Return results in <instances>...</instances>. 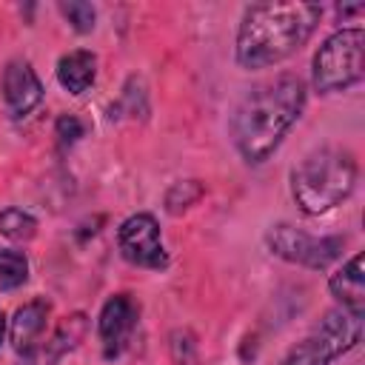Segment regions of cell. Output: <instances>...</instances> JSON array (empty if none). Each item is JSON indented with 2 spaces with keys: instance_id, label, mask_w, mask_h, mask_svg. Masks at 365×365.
<instances>
[{
  "instance_id": "obj_9",
  "label": "cell",
  "mask_w": 365,
  "mask_h": 365,
  "mask_svg": "<svg viewBox=\"0 0 365 365\" xmlns=\"http://www.w3.org/2000/svg\"><path fill=\"white\" fill-rule=\"evenodd\" d=\"M0 91H3V103L9 108V114L14 120L31 114L40 103H43V83L37 77V71L31 68L29 60H11L3 68L0 77Z\"/></svg>"
},
{
  "instance_id": "obj_17",
  "label": "cell",
  "mask_w": 365,
  "mask_h": 365,
  "mask_svg": "<svg viewBox=\"0 0 365 365\" xmlns=\"http://www.w3.org/2000/svg\"><path fill=\"white\" fill-rule=\"evenodd\" d=\"M60 11L63 17L71 23L74 31L80 34H88L94 29V20H97V11L91 3H83V0H68V3H60Z\"/></svg>"
},
{
  "instance_id": "obj_16",
  "label": "cell",
  "mask_w": 365,
  "mask_h": 365,
  "mask_svg": "<svg viewBox=\"0 0 365 365\" xmlns=\"http://www.w3.org/2000/svg\"><path fill=\"white\" fill-rule=\"evenodd\" d=\"M202 194H205V188H202L200 180H180V182H174V185L168 188V194H165V211H168V214H182V211L191 208Z\"/></svg>"
},
{
  "instance_id": "obj_15",
  "label": "cell",
  "mask_w": 365,
  "mask_h": 365,
  "mask_svg": "<svg viewBox=\"0 0 365 365\" xmlns=\"http://www.w3.org/2000/svg\"><path fill=\"white\" fill-rule=\"evenodd\" d=\"M29 279V259L23 251L0 248V288L14 291Z\"/></svg>"
},
{
  "instance_id": "obj_20",
  "label": "cell",
  "mask_w": 365,
  "mask_h": 365,
  "mask_svg": "<svg viewBox=\"0 0 365 365\" xmlns=\"http://www.w3.org/2000/svg\"><path fill=\"white\" fill-rule=\"evenodd\" d=\"M3 334H6V317H3V311H0V345H3Z\"/></svg>"
},
{
  "instance_id": "obj_19",
  "label": "cell",
  "mask_w": 365,
  "mask_h": 365,
  "mask_svg": "<svg viewBox=\"0 0 365 365\" xmlns=\"http://www.w3.org/2000/svg\"><path fill=\"white\" fill-rule=\"evenodd\" d=\"M185 342H180V336L174 334V342H171V351H174V359L180 362V365H191L194 362V351H197V345H194V336L185 331V336H182Z\"/></svg>"
},
{
  "instance_id": "obj_6",
  "label": "cell",
  "mask_w": 365,
  "mask_h": 365,
  "mask_svg": "<svg viewBox=\"0 0 365 365\" xmlns=\"http://www.w3.org/2000/svg\"><path fill=\"white\" fill-rule=\"evenodd\" d=\"M265 242H268L274 257L314 268V271L328 268L342 254V245H345L342 237H314V234H308L291 222L271 225V231L265 234Z\"/></svg>"
},
{
  "instance_id": "obj_13",
  "label": "cell",
  "mask_w": 365,
  "mask_h": 365,
  "mask_svg": "<svg viewBox=\"0 0 365 365\" xmlns=\"http://www.w3.org/2000/svg\"><path fill=\"white\" fill-rule=\"evenodd\" d=\"M331 294L342 302V308L365 311V274H362V254H354L336 274L328 279Z\"/></svg>"
},
{
  "instance_id": "obj_2",
  "label": "cell",
  "mask_w": 365,
  "mask_h": 365,
  "mask_svg": "<svg viewBox=\"0 0 365 365\" xmlns=\"http://www.w3.org/2000/svg\"><path fill=\"white\" fill-rule=\"evenodd\" d=\"M322 20L319 3H254L237 29V63L245 71L277 66L297 54Z\"/></svg>"
},
{
  "instance_id": "obj_18",
  "label": "cell",
  "mask_w": 365,
  "mask_h": 365,
  "mask_svg": "<svg viewBox=\"0 0 365 365\" xmlns=\"http://www.w3.org/2000/svg\"><path fill=\"white\" fill-rule=\"evenodd\" d=\"M83 134H86V125H83L80 117H74V114H63V117H57V123H54V137H57L60 148L74 145Z\"/></svg>"
},
{
  "instance_id": "obj_3",
  "label": "cell",
  "mask_w": 365,
  "mask_h": 365,
  "mask_svg": "<svg viewBox=\"0 0 365 365\" xmlns=\"http://www.w3.org/2000/svg\"><path fill=\"white\" fill-rule=\"evenodd\" d=\"M356 182V160L351 151L322 145L305 154L291 171V194L302 214L319 217L336 208Z\"/></svg>"
},
{
  "instance_id": "obj_1",
  "label": "cell",
  "mask_w": 365,
  "mask_h": 365,
  "mask_svg": "<svg viewBox=\"0 0 365 365\" xmlns=\"http://www.w3.org/2000/svg\"><path fill=\"white\" fill-rule=\"evenodd\" d=\"M305 108V83L297 74H279L242 94L231 117V137L240 157L251 165L265 163Z\"/></svg>"
},
{
  "instance_id": "obj_7",
  "label": "cell",
  "mask_w": 365,
  "mask_h": 365,
  "mask_svg": "<svg viewBox=\"0 0 365 365\" xmlns=\"http://www.w3.org/2000/svg\"><path fill=\"white\" fill-rule=\"evenodd\" d=\"M117 245L131 265L154 271L168 265V251L163 245L160 225L151 214H131L128 220H123L117 228Z\"/></svg>"
},
{
  "instance_id": "obj_12",
  "label": "cell",
  "mask_w": 365,
  "mask_h": 365,
  "mask_svg": "<svg viewBox=\"0 0 365 365\" xmlns=\"http://www.w3.org/2000/svg\"><path fill=\"white\" fill-rule=\"evenodd\" d=\"M97 77V57L88 48H74L57 60V83L68 94H83L94 86Z\"/></svg>"
},
{
  "instance_id": "obj_10",
  "label": "cell",
  "mask_w": 365,
  "mask_h": 365,
  "mask_svg": "<svg viewBox=\"0 0 365 365\" xmlns=\"http://www.w3.org/2000/svg\"><path fill=\"white\" fill-rule=\"evenodd\" d=\"M48 314H51V302L43 297L29 299L26 305H20L14 311L11 325H9V336H11V348L20 356H29L40 345V336L48 325Z\"/></svg>"
},
{
  "instance_id": "obj_8",
  "label": "cell",
  "mask_w": 365,
  "mask_h": 365,
  "mask_svg": "<svg viewBox=\"0 0 365 365\" xmlns=\"http://www.w3.org/2000/svg\"><path fill=\"white\" fill-rule=\"evenodd\" d=\"M137 317H140V308L128 294H114L103 302L100 317H97V334L103 342V354L108 359H114L125 351V345L137 328Z\"/></svg>"
},
{
  "instance_id": "obj_11",
  "label": "cell",
  "mask_w": 365,
  "mask_h": 365,
  "mask_svg": "<svg viewBox=\"0 0 365 365\" xmlns=\"http://www.w3.org/2000/svg\"><path fill=\"white\" fill-rule=\"evenodd\" d=\"M86 331H88L86 314H71V317L60 319V325L46 339V345H37L29 356H23V365H54L63 354H68V351H74L80 345Z\"/></svg>"
},
{
  "instance_id": "obj_4",
  "label": "cell",
  "mask_w": 365,
  "mask_h": 365,
  "mask_svg": "<svg viewBox=\"0 0 365 365\" xmlns=\"http://www.w3.org/2000/svg\"><path fill=\"white\" fill-rule=\"evenodd\" d=\"M365 31L359 26L334 31L314 54L311 80L319 94H336L356 86L365 77Z\"/></svg>"
},
{
  "instance_id": "obj_5",
  "label": "cell",
  "mask_w": 365,
  "mask_h": 365,
  "mask_svg": "<svg viewBox=\"0 0 365 365\" xmlns=\"http://www.w3.org/2000/svg\"><path fill=\"white\" fill-rule=\"evenodd\" d=\"M362 314L365 311H351V308L328 311L319 319V325L285 354L279 365H331L336 356H342L359 342Z\"/></svg>"
},
{
  "instance_id": "obj_14",
  "label": "cell",
  "mask_w": 365,
  "mask_h": 365,
  "mask_svg": "<svg viewBox=\"0 0 365 365\" xmlns=\"http://www.w3.org/2000/svg\"><path fill=\"white\" fill-rule=\"evenodd\" d=\"M0 234L11 242H29L37 234V220L23 208L0 211Z\"/></svg>"
}]
</instances>
